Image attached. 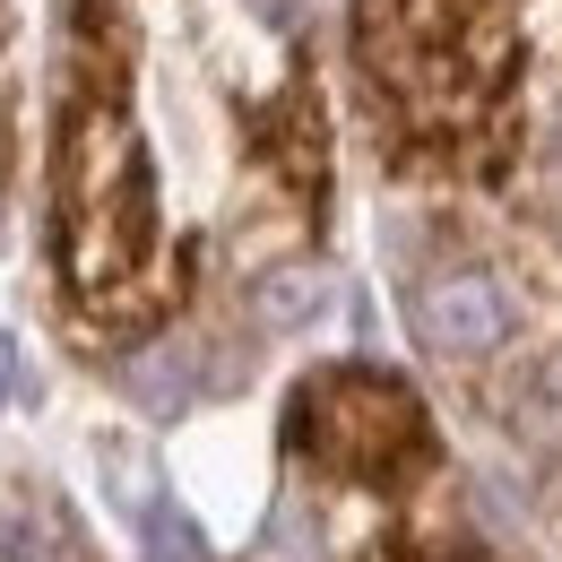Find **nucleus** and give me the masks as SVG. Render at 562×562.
Wrapping results in <instances>:
<instances>
[{"instance_id": "nucleus-1", "label": "nucleus", "mask_w": 562, "mask_h": 562, "mask_svg": "<svg viewBox=\"0 0 562 562\" xmlns=\"http://www.w3.org/2000/svg\"><path fill=\"white\" fill-rule=\"evenodd\" d=\"M294 432L321 441V450H338L347 468H372L390 432L416 441V416H407V398H398L390 381H321V398H303Z\"/></svg>"}, {"instance_id": "nucleus-2", "label": "nucleus", "mask_w": 562, "mask_h": 562, "mask_svg": "<svg viewBox=\"0 0 562 562\" xmlns=\"http://www.w3.org/2000/svg\"><path fill=\"white\" fill-rule=\"evenodd\" d=\"M407 312H416V329H424L432 355H493L502 329H510V303H502V285H493L485 269H432V278L407 294Z\"/></svg>"}, {"instance_id": "nucleus-3", "label": "nucleus", "mask_w": 562, "mask_h": 562, "mask_svg": "<svg viewBox=\"0 0 562 562\" xmlns=\"http://www.w3.org/2000/svg\"><path fill=\"white\" fill-rule=\"evenodd\" d=\"M321 303H329V278H321V269H278V278L260 285V321H269V329H294V321H312Z\"/></svg>"}, {"instance_id": "nucleus-4", "label": "nucleus", "mask_w": 562, "mask_h": 562, "mask_svg": "<svg viewBox=\"0 0 562 562\" xmlns=\"http://www.w3.org/2000/svg\"><path fill=\"white\" fill-rule=\"evenodd\" d=\"M131 519H139V537H147V562H209V546L191 537V519H182V510H165V502H139Z\"/></svg>"}, {"instance_id": "nucleus-5", "label": "nucleus", "mask_w": 562, "mask_h": 562, "mask_svg": "<svg viewBox=\"0 0 562 562\" xmlns=\"http://www.w3.org/2000/svg\"><path fill=\"white\" fill-rule=\"evenodd\" d=\"M131 390H139V398H156V407H165V398H191V355H182V347L139 355V363H131Z\"/></svg>"}, {"instance_id": "nucleus-6", "label": "nucleus", "mask_w": 562, "mask_h": 562, "mask_svg": "<svg viewBox=\"0 0 562 562\" xmlns=\"http://www.w3.org/2000/svg\"><path fill=\"white\" fill-rule=\"evenodd\" d=\"M0 390H9V347H0Z\"/></svg>"}]
</instances>
